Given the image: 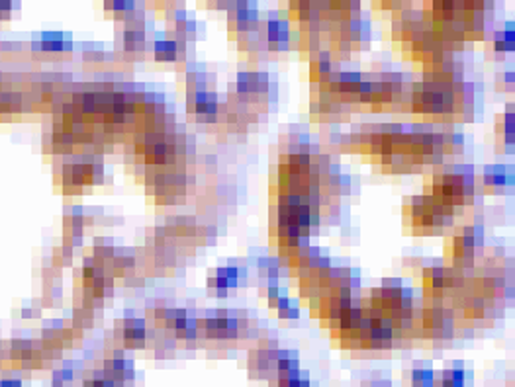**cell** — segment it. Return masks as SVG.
I'll return each instance as SVG.
<instances>
[{
  "mask_svg": "<svg viewBox=\"0 0 515 387\" xmlns=\"http://www.w3.org/2000/svg\"><path fill=\"white\" fill-rule=\"evenodd\" d=\"M331 71H333V67H331V59L328 55H320L310 65V76H312L313 83H323L330 76Z\"/></svg>",
  "mask_w": 515,
  "mask_h": 387,
  "instance_id": "1",
  "label": "cell"
},
{
  "mask_svg": "<svg viewBox=\"0 0 515 387\" xmlns=\"http://www.w3.org/2000/svg\"><path fill=\"white\" fill-rule=\"evenodd\" d=\"M465 386V371L461 368L441 371V378L435 379V387H463Z\"/></svg>",
  "mask_w": 515,
  "mask_h": 387,
  "instance_id": "2",
  "label": "cell"
},
{
  "mask_svg": "<svg viewBox=\"0 0 515 387\" xmlns=\"http://www.w3.org/2000/svg\"><path fill=\"white\" fill-rule=\"evenodd\" d=\"M509 182V174L504 167H492L484 172V186L488 188H502Z\"/></svg>",
  "mask_w": 515,
  "mask_h": 387,
  "instance_id": "3",
  "label": "cell"
},
{
  "mask_svg": "<svg viewBox=\"0 0 515 387\" xmlns=\"http://www.w3.org/2000/svg\"><path fill=\"white\" fill-rule=\"evenodd\" d=\"M178 45L177 42L170 40H163V42L155 43V57L159 61H175L178 57Z\"/></svg>",
  "mask_w": 515,
  "mask_h": 387,
  "instance_id": "4",
  "label": "cell"
},
{
  "mask_svg": "<svg viewBox=\"0 0 515 387\" xmlns=\"http://www.w3.org/2000/svg\"><path fill=\"white\" fill-rule=\"evenodd\" d=\"M412 387H435V371L429 368H415L410 374Z\"/></svg>",
  "mask_w": 515,
  "mask_h": 387,
  "instance_id": "5",
  "label": "cell"
},
{
  "mask_svg": "<svg viewBox=\"0 0 515 387\" xmlns=\"http://www.w3.org/2000/svg\"><path fill=\"white\" fill-rule=\"evenodd\" d=\"M277 311L282 319H296L298 317V307H292V303L287 297H280L277 303Z\"/></svg>",
  "mask_w": 515,
  "mask_h": 387,
  "instance_id": "6",
  "label": "cell"
},
{
  "mask_svg": "<svg viewBox=\"0 0 515 387\" xmlns=\"http://www.w3.org/2000/svg\"><path fill=\"white\" fill-rule=\"evenodd\" d=\"M364 387H390V383L384 379H372V381H366Z\"/></svg>",
  "mask_w": 515,
  "mask_h": 387,
  "instance_id": "7",
  "label": "cell"
}]
</instances>
